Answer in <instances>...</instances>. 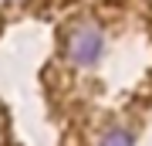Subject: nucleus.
Masks as SVG:
<instances>
[{
	"label": "nucleus",
	"instance_id": "1",
	"mask_svg": "<svg viewBox=\"0 0 152 146\" xmlns=\"http://www.w3.org/2000/svg\"><path fill=\"white\" fill-rule=\"evenodd\" d=\"M64 51H68V58L75 61V65L91 68L95 61L102 58V51H105V34H102V27L91 24V21H78V24L64 34Z\"/></svg>",
	"mask_w": 152,
	"mask_h": 146
},
{
	"label": "nucleus",
	"instance_id": "2",
	"mask_svg": "<svg viewBox=\"0 0 152 146\" xmlns=\"http://www.w3.org/2000/svg\"><path fill=\"white\" fill-rule=\"evenodd\" d=\"M98 146H135V139H132L129 129H122V126H115V129H108L98 139Z\"/></svg>",
	"mask_w": 152,
	"mask_h": 146
}]
</instances>
